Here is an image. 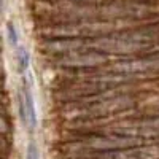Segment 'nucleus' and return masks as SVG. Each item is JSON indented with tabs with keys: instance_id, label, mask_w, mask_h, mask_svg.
Instances as JSON below:
<instances>
[{
	"instance_id": "423d86ee",
	"label": "nucleus",
	"mask_w": 159,
	"mask_h": 159,
	"mask_svg": "<svg viewBox=\"0 0 159 159\" xmlns=\"http://www.w3.org/2000/svg\"><path fill=\"white\" fill-rule=\"evenodd\" d=\"M7 30H8V38H10V43L13 46H18V42H19V38H18V34H16V29H15V25H13L11 22L7 25Z\"/></svg>"
},
{
	"instance_id": "7ed1b4c3",
	"label": "nucleus",
	"mask_w": 159,
	"mask_h": 159,
	"mask_svg": "<svg viewBox=\"0 0 159 159\" xmlns=\"http://www.w3.org/2000/svg\"><path fill=\"white\" fill-rule=\"evenodd\" d=\"M22 96H24V102H25V108H27V116H29V127L35 129L37 126V113H35V105H34V99H32V92L29 89V80L24 78L22 81Z\"/></svg>"
},
{
	"instance_id": "20e7f679",
	"label": "nucleus",
	"mask_w": 159,
	"mask_h": 159,
	"mask_svg": "<svg viewBox=\"0 0 159 159\" xmlns=\"http://www.w3.org/2000/svg\"><path fill=\"white\" fill-rule=\"evenodd\" d=\"M29 62H30V56H29V51L25 49L24 46L18 48V69L21 73H25L29 67Z\"/></svg>"
},
{
	"instance_id": "0eeeda50",
	"label": "nucleus",
	"mask_w": 159,
	"mask_h": 159,
	"mask_svg": "<svg viewBox=\"0 0 159 159\" xmlns=\"http://www.w3.org/2000/svg\"><path fill=\"white\" fill-rule=\"evenodd\" d=\"M27 159H38V150H37L35 143L29 145V148H27Z\"/></svg>"
},
{
	"instance_id": "39448f33",
	"label": "nucleus",
	"mask_w": 159,
	"mask_h": 159,
	"mask_svg": "<svg viewBox=\"0 0 159 159\" xmlns=\"http://www.w3.org/2000/svg\"><path fill=\"white\" fill-rule=\"evenodd\" d=\"M18 107H19V116H21L22 124H27L29 126V116H27V108H25L24 96H19L18 97Z\"/></svg>"
},
{
	"instance_id": "f257e3e1",
	"label": "nucleus",
	"mask_w": 159,
	"mask_h": 159,
	"mask_svg": "<svg viewBox=\"0 0 159 159\" xmlns=\"http://www.w3.org/2000/svg\"><path fill=\"white\" fill-rule=\"evenodd\" d=\"M145 143L147 139L142 137H127L105 130H80L78 135H73L69 142H64L62 147L65 148V153H73L142 148Z\"/></svg>"
},
{
	"instance_id": "6e6552de",
	"label": "nucleus",
	"mask_w": 159,
	"mask_h": 159,
	"mask_svg": "<svg viewBox=\"0 0 159 159\" xmlns=\"http://www.w3.org/2000/svg\"><path fill=\"white\" fill-rule=\"evenodd\" d=\"M157 147H159V140H157Z\"/></svg>"
},
{
	"instance_id": "f03ea898",
	"label": "nucleus",
	"mask_w": 159,
	"mask_h": 159,
	"mask_svg": "<svg viewBox=\"0 0 159 159\" xmlns=\"http://www.w3.org/2000/svg\"><path fill=\"white\" fill-rule=\"evenodd\" d=\"M110 62V54L102 52L97 49L83 48V49H75L65 54L54 56L52 64L59 69H67V70H84V69H100L105 64Z\"/></svg>"
}]
</instances>
